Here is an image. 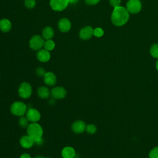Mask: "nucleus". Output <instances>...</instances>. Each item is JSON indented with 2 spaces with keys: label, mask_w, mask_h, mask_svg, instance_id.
<instances>
[{
  "label": "nucleus",
  "mask_w": 158,
  "mask_h": 158,
  "mask_svg": "<svg viewBox=\"0 0 158 158\" xmlns=\"http://www.w3.org/2000/svg\"><path fill=\"white\" fill-rule=\"evenodd\" d=\"M46 73V72L45 71L43 67H38L36 69V74L40 77H44V75H45Z\"/></svg>",
  "instance_id": "26"
},
{
  "label": "nucleus",
  "mask_w": 158,
  "mask_h": 158,
  "mask_svg": "<svg viewBox=\"0 0 158 158\" xmlns=\"http://www.w3.org/2000/svg\"><path fill=\"white\" fill-rule=\"evenodd\" d=\"M19 124L22 128H27L29 125V120L26 116H21L19 121Z\"/></svg>",
  "instance_id": "21"
},
{
  "label": "nucleus",
  "mask_w": 158,
  "mask_h": 158,
  "mask_svg": "<svg viewBox=\"0 0 158 158\" xmlns=\"http://www.w3.org/2000/svg\"><path fill=\"white\" fill-rule=\"evenodd\" d=\"M156 69H157V70H158V60H157V62H156Z\"/></svg>",
  "instance_id": "33"
},
{
  "label": "nucleus",
  "mask_w": 158,
  "mask_h": 158,
  "mask_svg": "<svg viewBox=\"0 0 158 158\" xmlns=\"http://www.w3.org/2000/svg\"><path fill=\"white\" fill-rule=\"evenodd\" d=\"M20 158H31V156H30L29 154L23 153V154H22L20 156Z\"/></svg>",
  "instance_id": "31"
},
{
  "label": "nucleus",
  "mask_w": 158,
  "mask_h": 158,
  "mask_svg": "<svg viewBox=\"0 0 158 158\" xmlns=\"http://www.w3.org/2000/svg\"><path fill=\"white\" fill-rule=\"evenodd\" d=\"M18 93L19 96L23 99L29 98L32 94V87L31 85L26 81L22 82L19 86Z\"/></svg>",
  "instance_id": "4"
},
{
  "label": "nucleus",
  "mask_w": 158,
  "mask_h": 158,
  "mask_svg": "<svg viewBox=\"0 0 158 158\" xmlns=\"http://www.w3.org/2000/svg\"><path fill=\"white\" fill-rule=\"evenodd\" d=\"M86 123L82 120H76L72 125V131L77 134L82 133L85 131Z\"/></svg>",
  "instance_id": "12"
},
{
  "label": "nucleus",
  "mask_w": 158,
  "mask_h": 158,
  "mask_svg": "<svg viewBox=\"0 0 158 158\" xmlns=\"http://www.w3.org/2000/svg\"><path fill=\"white\" fill-rule=\"evenodd\" d=\"M100 0H85V2L88 5H94L99 2Z\"/></svg>",
  "instance_id": "29"
},
{
  "label": "nucleus",
  "mask_w": 158,
  "mask_h": 158,
  "mask_svg": "<svg viewBox=\"0 0 158 158\" xmlns=\"http://www.w3.org/2000/svg\"><path fill=\"white\" fill-rule=\"evenodd\" d=\"M141 9V3L139 0H129L127 3V10L131 14H136Z\"/></svg>",
  "instance_id": "6"
},
{
  "label": "nucleus",
  "mask_w": 158,
  "mask_h": 158,
  "mask_svg": "<svg viewBox=\"0 0 158 158\" xmlns=\"http://www.w3.org/2000/svg\"><path fill=\"white\" fill-rule=\"evenodd\" d=\"M44 44V40L39 35L33 36L30 40L29 45L31 49L33 50L40 49Z\"/></svg>",
  "instance_id": "8"
},
{
  "label": "nucleus",
  "mask_w": 158,
  "mask_h": 158,
  "mask_svg": "<svg viewBox=\"0 0 158 158\" xmlns=\"http://www.w3.org/2000/svg\"><path fill=\"white\" fill-rule=\"evenodd\" d=\"M69 4L68 0H51L50 6L56 11H61L65 9Z\"/></svg>",
  "instance_id": "9"
},
{
  "label": "nucleus",
  "mask_w": 158,
  "mask_h": 158,
  "mask_svg": "<svg viewBox=\"0 0 158 158\" xmlns=\"http://www.w3.org/2000/svg\"><path fill=\"white\" fill-rule=\"evenodd\" d=\"M43 46H44V49H46L47 51H52V49H54V48L55 47V43L53 41H52L51 40H46L45 42H44Z\"/></svg>",
  "instance_id": "20"
},
{
  "label": "nucleus",
  "mask_w": 158,
  "mask_h": 158,
  "mask_svg": "<svg viewBox=\"0 0 158 158\" xmlns=\"http://www.w3.org/2000/svg\"><path fill=\"white\" fill-rule=\"evenodd\" d=\"M38 95L41 99H48L51 95V91L49 89L44 86H40L38 89Z\"/></svg>",
  "instance_id": "17"
},
{
  "label": "nucleus",
  "mask_w": 158,
  "mask_h": 158,
  "mask_svg": "<svg viewBox=\"0 0 158 158\" xmlns=\"http://www.w3.org/2000/svg\"><path fill=\"white\" fill-rule=\"evenodd\" d=\"M61 155L62 158H74L76 156V152L73 148L66 146L62 149Z\"/></svg>",
  "instance_id": "14"
},
{
  "label": "nucleus",
  "mask_w": 158,
  "mask_h": 158,
  "mask_svg": "<svg viewBox=\"0 0 158 158\" xmlns=\"http://www.w3.org/2000/svg\"><path fill=\"white\" fill-rule=\"evenodd\" d=\"M51 57V54L46 49H40L37 53L38 59L42 62H48Z\"/></svg>",
  "instance_id": "16"
},
{
  "label": "nucleus",
  "mask_w": 158,
  "mask_h": 158,
  "mask_svg": "<svg viewBox=\"0 0 158 158\" xmlns=\"http://www.w3.org/2000/svg\"><path fill=\"white\" fill-rule=\"evenodd\" d=\"M78 1V0H68L69 3H71V4H75L76 2H77Z\"/></svg>",
  "instance_id": "32"
},
{
  "label": "nucleus",
  "mask_w": 158,
  "mask_h": 158,
  "mask_svg": "<svg viewBox=\"0 0 158 158\" xmlns=\"http://www.w3.org/2000/svg\"><path fill=\"white\" fill-rule=\"evenodd\" d=\"M44 83L49 86H54L57 82V77L52 72H47L43 77Z\"/></svg>",
  "instance_id": "11"
},
{
  "label": "nucleus",
  "mask_w": 158,
  "mask_h": 158,
  "mask_svg": "<svg viewBox=\"0 0 158 158\" xmlns=\"http://www.w3.org/2000/svg\"><path fill=\"white\" fill-rule=\"evenodd\" d=\"M11 29V23L10 22L4 19L0 20V30L3 32H7Z\"/></svg>",
  "instance_id": "18"
},
{
  "label": "nucleus",
  "mask_w": 158,
  "mask_h": 158,
  "mask_svg": "<svg viewBox=\"0 0 158 158\" xmlns=\"http://www.w3.org/2000/svg\"><path fill=\"white\" fill-rule=\"evenodd\" d=\"M42 35L44 39H46L47 40H51L52 38V36H54V31L51 27H46L43 29Z\"/></svg>",
  "instance_id": "19"
},
{
  "label": "nucleus",
  "mask_w": 158,
  "mask_h": 158,
  "mask_svg": "<svg viewBox=\"0 0 158 158\" xmlns=\"http://www.w3.org/2000/svg\"><path fill=\"white\" fill-rule=\"evenodd\" d=\"M51 96L56 99H61L67 96V90L62 86H55L51 90Z\"/></svg>",
  "instance_id": "5"
},
{
  "label": "nucleus",
  "mask_w": 158,
  "mask_h": 158,
  "mask_svg": "<svg viewBox=\"0 0 158 158\" xmlns=\"http://www.w3.org/2000/svg\"><path fill=\"white\" fill-rule=\"evenodd\" d=\"M46 158H51V157H46Z\"/></svg>",
  "instance_id": "35"
},
{
  "label": "nucleus",
  "mask_w": 158,
  "mask_h": 158,
  "mask_svg": "<svg viewBox=\"0 0 158 158\" xmlns=\"http://www.w3.org/2000/svg\"><path fill=\"white\" fill-rule=\"evenodd\" d=\"M58 27L62 32H67L71 28L70 22L67 19H62L58 22Z\"/></svg>",
  "instance_id": "15"
},
{
  "label": "nucleus",
  "mask_w": 158,
  "mask_h": 158,
  "mask_svg": "<svg viewBox=\"0 0 158 158\" xmlns=\"http://www.w3.org/2000/svg\"><path fill=\"white\" fill-rule=\"evenodd\" d=\"M104 31L101 28H96L94 30V35L96 37H101L103 35Z\"/></svg>",
  "instance_id": "27"
},
{
  "label": "nucleus",
  "mask_w": 158,
  "mask_h": 158,
  "mask_svg": "<svg viewBox=\"0 0 158 158\" xmlns=\"http://www.w3.org/2000/svg\"><path fill=\"white\" fill-rule=\"evenodd\" d=\"M85 131L89 133V134H91V135H93V134H94L96 131H97V127L96 126L94 125V124H93V123H90V124H88L86 126V129H85Z\"/></svg>",
  "instance_id": "22"
},
{
  "label": "nucleus",
  "mask_w": 158,
  "mask_h": 158,
  "mask_svg": "<svg viewBox=\"0 0 158 158\" xmlns=\"http://www.w3.org/2000/svg\"><path fill=\"white\" fill-rule=\"evenodd\" d=\"M129 19L128 11L122 6H118L114 8L112 15L111 20L115 26H122L125 25Z\"/></svg>",
  "instance_id": "1"
},
{
  "label": "nucleus",
  "mask_w": 158,
  "mask_h": 158,
  "mask_svg": "<svg viewBox=\"0 0 158 158\" xmlns=\"http://www.w3.org/2000/svg\"><path fill=\"white\" fill-rule=\"evenodd\" d=\"M26 117L31 123L38 122L41 118V114L40 112L34 108H30L26 112Z\"/></svg>",
  "instance_id": "7"
},
{
  "label": "nucleus",
  "mask_w": 158,
  "mask_h": 158,
  "mask_svg": "<svg viewBox=\"0 0 158 158\" xmlns=\"http://www.w3.org/2000/svg\"><path fill=\"white\" fill-rule=\"evenodd\" d=\"M151 55L154 57L158 59V44H154L150 48Z\"/></svg>",
  "instance_id": "23"
},
{
  "label": "nucleus",
  "mask_w": 158,
  "mask_h": 158,
  "mask_svg": "<svg viewBox=\"0 0 158 158\" xmlns=\"http://www.w3.org/2000/svg\"><path fill=\"white\" fill-rule=\"evenodd\" d=\"M149 158H158V147H156L151 150L149 154Z\"/></svg>",
  "instance_id": "24"
},
{
  "label": "nucleus",
  "mask_w": 158,
  "mask_h": 158,
  "mask_svg": "<svg viewBox=\"0 0 158 158\" xmlns=\"http://www.w3.org/2000/svg\"><path fill=\"white\" fill-rule=\"evenodd\" d=\"M10 110L14 115L21 117L26 114L27 111V106L22 101H15L10 106Z\"/></svg>",
  "instance_id": "3"
},
{
  "label": "nucleus",
  "mask_w": 158,
  "mask_h": 158,
  "mask_svg": "<svg viewBox=\"0 0 158 158\" xmlns=\"http://www.w3.org/2000/svg\"><path fill=\"white\" fill-rule=\"evenodd\" d=\"M109 2L110 5L115 8L116 7L120 6L121 0H109Z\"/></svg>",
  "instance_id": "28"
},
{
  "label": "nucleus",
  "mask_w": 158,
  "mask_h": 158,
  "mask_svg": "<svg viewBox=\"0 0 158 158\" xmlns=\"http://www.w3.org/2000/svg\"><path fill=\"white\" fill-rule=\"evenodd\" d=\"M34 141H35V144H36L37 146H41L43 143V139L42 138H41L37 139L36 140H34Z\"/></svg>",
  "instance_id": "30"
},
{
  "label": "nucleus",
  "mask_w": 158,
  "mask_h": 158,
  "mask_svg": "<svg viewBox=\"0 0 158 158\" xmlns=\"http://www.w3.org/2000/svg\"><path fill=\"white\" fill-rule=\"evenodd\" d=\"M35 158H44V157H43V156H36Z\"/></svg>",
  "instance_id": "34"
},
{
  "label": "nucleus",
  "mask_w": 158,
  "mask_h": 158,
  "mask_svg": "<svg viewBox=\"0 0 158 158\" xmlns=\"http://www.w3.org/2000/svg\"><path fill=\"white\" fill-rule=\"evenodd\" d=\"M27 135L31 136L34 140L41 138L43 135V129L38 122L31 123L27 128Z\"/></svg>",
  "instance_id": "2"
},
{
  "label": "nucleus",
  "mask_w": 158,
  "mask_h": 158,
  "mask_svg": "<svg viewBox=\"0 0 158 158\" xmlns=\"http://www.w3.org/2000/svg\"><path fill=\"white\" fill-rule=\"evenodd\" d=\"M36 0H25V5L28 9H32L35 6Z\"/></svg>",
  "instance_id": "25"
},
{
  "label": "nucleus",
  "mask_w": 158,
  "mask_h": 158,
  "mask_svg": "<svg viewBox=\"0 0 158 158\" xmlns=\"http://www.w3.org/2000/svg\"><path fill=\"white\" fill-rule=\"evenodd\" d=\"M21 146L25 149H29L35 144L34 139L28 135H23L20 139Z\"/></svg>",
  "instance_id": "13"
},
{
  "label": "nucleus",
  "mask_w": 158,
  "mask_h": 158,
  "mask_svg": "<svg viewBox=\"0 0 158 158\" xmlns=\"http://www.w3.org/2000/svg\"><path fill=\"white\" fill-rule=\"evenodd\" d=\"M93 35H94V30L91 27L89 26H86L83 27L81 29L79 33L80 38L84 40L91 38Z\"/></svg>",
  "instance_id": "10"
}]
</instances>
